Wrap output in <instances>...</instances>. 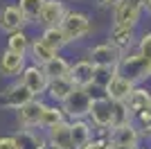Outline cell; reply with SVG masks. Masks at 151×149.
Listing matches in <instances>:
<instances>
[{
	"label": "cell",
	"instance_id": "obj_32",
	"mask_svg": "<svg viewBox=\"0 0 151 149\" xmlns=\"http://www.w3.org/2000/svg\"><path fill=\"white\" fill-rule=\"evenodd\" d=\"M97 5H99L101 9H111V12H113V7L117 5V0H97Z\"/></svg>",
	"mask_w": 151,
	"mask_h": 149
},
{
	"label": "cell",
	"instance_id": "obj_3",
	"mask_svg": "<svg viewBox=\"0 0 151 149\" xmlns=\"http://www.w3.org/2000/svg\"><path fill=\"white\" fill-rule=\"evenodd\" d=\"M113 118H115V104L106 95H95L90 104L88 122L97 131V136H108V131L113 129Z\"/></svg>",
	"mask_w": 151,
	"mask_h": 149
},
{
	"label": "cell",
	"instance_id": "obj_10",
	"mask_svg": "<svg viewBox=\"0 0 151 149\" xmlns=\"http://www.w3.org/2000/svg\"><path fill=\"white\" fill-rule=\"evenodd\" d=\"M108 140L111 145L115 147H142V131L138 129L135 122H129V124H122V127H113L108 131Z\"/></svg>",
	"mask_w": 151,
	"mask_h": 149
},
{
	"label": "cell",
	"instance_id": "obj_39",
	"mask_svg": "<svg viewBox=\"0 0 151 149\" xmlns=\"http://www.w3.org/2000/svg\"><path fill=\"white\" fill-rule=\"evenodd\" d=\"M140 149H151V147H140Z\"/></svg>",
	"mask_w": 151,
	"mask_h": 149
},
{
	"label": "cell",
	"instance_id": "obj_16",
	"mask_svg": "<svg viewBox=\"0 0 151 149\" xmlns=\"http://www.w3.org/2000/svg\"><path fill=\"white\" fill-rule=\"evenodd\" d=\"M45 138H47V145L54 149H75L72 142V127H70V120L52 127V129L45 131Z\"/></svg>",
	"mask_w": 151,
	"mask_h": 149
},
{
	"label": "cell",
	"instance_id": "obj_26",
	"mask_svg": "<svg viewBox=\"0 0 151 149\" xmlns=\"http://www.w3.org/2000/svg\"><path fill=\"white\" fill-rule=\"evenodd\" d=\"M29 45H32V36L25 30L7 36V50H9V52H16V54H25L27 56L29 54Z\"/></svg>",
	"mask_w": 151,
	"mask_h": 149
},
{
	"label": "cell",
	"instance_id": "obj_37",
	"mask_svg": "<svg viewBox=\"0 0 151 149\" xmlns=\"http://www.w3.org/2000/svg\"><path fill=\"white\" fill-rule=\"evenodd\" d=\"M106 149H117V147H115V145H108V147Z\"/></svg>",
	"mask_w": 151,
	"mask_h": 149
},
{
	"label": "cell",
	"instance_id": "obj_20",
	"mask_svg": "<svg viewBox=\"0 0 151 149\" xmlns=\"http://www.w3.org/2000/svg\"><path fill=\"white\" fill-rule=\"evenodd\" d=\"M151 104V88L147 86H135L133 88V93L129 95V99H126V106H129V113L133 115V120L138 118L140 113H145L147 108H149Z\"/></svg>",
	"mask_w": 151,
	"mask_h": 149
},
{
	"label": "cell",
	"instance_id": "obj_29",
	"mask_svg": "<svg viewBox=\"0 0 151 149\" xmlns=\"http://www.w3.org/2000/svg\"><path fill=\"white\" fill-rule=\"evenodd\" d=\"M135 50H138L145 59L151 61V32H142V34L138 36V45H135Z\"/></svg>",
	"mask_w": 151,
	"mask_h": 149
},
{
	"label": "cell",
	"instance_id": "obj_28",
	"mask_svg": "<svg viewBox=\"0 0 151 149\" xmlns=\"http://www.w3.org/2000/svg\"><path fill=\"white\" fill-rule=\"evenodd\" d=\"M133 122V115L129 113V106L126 102H117L115 104V118H113V127H122V124Z\"/></svg>",
	"mask_w": 151,
	"mask_h": 149
},
{
	"label": "cell",
	"instance_id": "obj_31",
	"mask_svg": "<svg viewBox=\"0 0 151 149\" xmlns=\"http://www.w3.org/2000/svg\"><path fill=\"white\" fill-rule=\"evenodd\" d=\"M0 149H18L14 133H9V136H0Z\"/></svg>",
	"mask_w": 151,
	"mask_h": 149
},
{
	"label": "cell",
	"instance_id": "obj_13",
	"mask_svg": "<svg viewBox=\"0 0 151 149\" xmlns=\"http://www.w3.org/2000/svg\"><path fill=\"white\" fill-rule=\"evenodd\" d=\"M70 7L65 5V0H47L41 12V18H38V27L45 30V27H59L65 18Z\"/></svg>",
	"mask_w": 151,
	"mask_h": 149
},
{
	"label": "cell",
	"instance_id": "obj_23",
	"mask_svg": "<svg viewBox=\"0 0 151 149\" xmlns=\"http://www.w3.org/2000/svg\"><path fill=\"white\" fill-rule=\"evenodd\" d=\"M70 68H72V61H68L63 54H57L54 59L43 66L45 74H47V79H63V77H70Z\"/></svg>",
	"mask_w": 151,
	"mask_h": 149
},
{
	"label": "cell",
	"instance_id": "obj_15",
	"mask_svg": "<svg viewBox=\"0 0 151 149\" xmlns=\"http://www.w3.org/2000/svg\"><path fill=\"white\" fill-rule=\"evenodd\" d=\"M27 27L23 14L16 5H5L0 9V32H5L7 36L9 34H16V32H23Z\"/></svg>",
	"mask_w": 151,
	"mask_h": 149
},
{
	"label": "cell",
	"instance_id": "obj_12",
	"mask_svg": "<svg viewBox=\"0 0 151 149\" xmlns=\"http://www.w3.org/2000/svg\"><path fill=\"white\" fill-rule=\"evenodd\" d=\"M27 56L25 54H16V52H9V50H2L0 52V77H7V79H16L23 74V70L27 68Z\"/></svg>",
	"mask_w": 151,
	"mask_h": 149
},
{
	"label": "cell",
	"instance_id": "obj_6",
	"mask_svg": "<svg viewBox=\"0 0 151 149\" xmlns=\"http://www.w3.org/2000/svg\"><path fill=\"white\" fill-rule=\"evenodd\" d=\"M122 56L124 54H122L113 43H108V41L90 45L88 52H86V59L93 63L95 68H117L120 61H122Z\"/></svg>",
	"mask_w": 151,
	"mask_h": 149
},
{
	"label": "cell",
	"instance_id": "obj_24",
	"mask_svg": "<svg viewBox=\"0 0 151 149\" xmlns=\"http://www.w3.org/2000/svg\"><path fill=\"white\" fill-rule=\"evenodd\" d=\"M45 2L47 0H16V7L20 9L27 25H38V18H41Z\"/></svg>",
	"mask_w": 151,
	"mask_h": 149
},
{
	"label": "cell",
	"instance_id": "obj_2",
	"mask_svg": "<svg viewBox=\"0 0 151 149\" xmlns=\"http://www.w3.org/2000/svg\"><path fill=\"white\" fill-rule=\"evenodd\" d=\"M59 27H61L68 45L79 43L86 36H90V32H93V18H90V14L81 12V9H68L65 18H63V23Z\"/></svg>",
	"mask_w": 151,
	"mask_h": 149
},
{
	"label": "cell",
	"instance_id": "obj_30",
	"mask_svg": "<svg viewBox=\"0 0 151 149\" xmlns=\"http://www.w3.org/2000/svg\"><path fill=\"white\" fill-rule=\"evenodd\" d=\"M108 145H111V140H108V136H95L93 140H90L88 145L83 149H106Z\"/></svg>",
	"mask_w": 151,
	"mask_h": 149
},
{
	"label": "cell",
	"instance_id": "obj_7",
	"mask_svg": "<svg viewBox=\"0 0 151 149\" xmlns=\"http://www.w3.org/2000/svg\"><path fill=\"white\" fill-rule=\"evenodd\" d=\"M45 106H47V99L34 97L29 104L18 108V111H16V122H18V127L20 129H41Z\"/></svg>",
	"mask_w": 151,
	"mask_h": 149
},
{
	"label": "cell",
	"instance_id": "obj_33",
	"mask_svg": "<svg viewBox=\"0 0 151 149\" xmlns=\"http://www.w3.org/2000/svg\"><path fill=\"white\" fill-rule=\"evenodd\" d=\"M142 136H145V140H149V142H151V124L147 127L145 131H142Z\"/></svg>",
	"mask_w": 151,
	"mask_h": 149
},
{
	"label": "cell",
	"instance_id": "obj_19",
	"mask_svg": "<svg viewBox=\"0 0 151 149\" xmlns=\"http://www.w3.org/2000/svg\"><path fill=\"white\" fill-rule=\"evenodd\" d=\"M75 84H72V79L70 77H63V79H52L50 86H47V93H45V97H47V102L50 104H59L61 106L65 99L70 97V93L75 90Z\"/></svg>",
	"mask_w": 151,
	"mask_h": 149
},
{
	"label": "cell",
	"instance_id": "obj_8",
	"mask_svg": "<svg viewBox=\"0 0 151 149\" xmlns=\"http://www.w3.org/2000/svg\"><path fill=\"white\" fill-rule=\"evenodd\" d=\"M32 99H34V95L16 79V81H12V84H7V86L2 88V93H0V106H2V108H9V111H18V108H23L25 104H29Z\"/></svg>",
	"mask_w": 151,
	"mask_h": 149
},
{
	"label": "cell",
	"instance_id": "obj_9",
	"mask_svg": "<svg viewBox=\"0 0 151 149\" xmlns=\"http://www.w3.org/2000/svg\"><path fill=\"white\" fill-rule=\"evenodd\" d=\"M18 81L34 95V97H45L47 86H50V79H47L45 70L41 68V66H34V63H29V66L23 70V74L18 77Z\"/></svg>",
	"mask_w": 151,
	"mask_h": 149
},
{
	"label": "cell",
	"instance_id": "obj_21",
	"mask_svg": "<svg viewBox=\"0 0 151 149\" xmlns=\"http://www.w3.org/2000/svg\"><path fill=\"white\" fill-rule=\"evenodd\" d=\"M70 127H72V142H75V149H83L97 136V131L93 129V124H90L88 120H75V122H70Z\"/></svg>",
	"mask_w": 151,
	"mask_h": 149
},
{
	"label": "cell",
	"instance_id": "obj_38",
	"mask_svg": "<svg viewBox=\"0 0 151 149\" xmlns=\"http://www.w3.org/2000/svg\"><path fill=\"white\" fill-rule=\"evenodd\" d=\"M45 149H54V147H50V145H47V147H45Z\"/></svg>",
	"mask_w": 151,
	"mask_h": 149
},
{
	"label": "cell",
	"instance_id": "obj_5",
	"mask_svg": "<svg viewBox=\"0 0 151 149\" xmlns=\"http://www.w3.org/2000/svg\"><path fill=\"white\" fill-rule=\"evenodd\" d=\"M145 14V0H117V5L111 12V25H124V27H133L138 30L140 20Z\"/></svg>",
	"mask_w": 151,
	"mask_h": 149
},
{
	"label": "cell",
	"instance_id": "obj_1",
	"mask_svg": "<svg viewBox=\"0 0 151 149\" xmlns=\"http://www.w3.org/2000/svg\"><path fill=\"white\" fill-rule=\"evenodd\" d=\"M117 72H120L124 79H129L131 84H135V86H145V84H149L151 61L145 59L138 50H131V52H126V54L122 56L120 66H117Z\"/></svg>",
	"mask_w": 151,
	"mask_h": 149
},
{
	"label": "cell",
	"instance_id": "obj_36",
	"mask_svg": "<svg viewBox=\"0 0 151 149\" xmlns=\"http://www.w3.org/2000/svg\"><path fill=\"white\" fill-rule=\"evenodd\" d=\"M117 149H140V147H117Z\"/></svg>",
	"mask_w": 151,
	"mask_h": 149
},
{
	"label": "cell",
	"instance_id": "obj_4",
	"mask_svg": "<svg viewBox=\"0 0 151 149\" xmlns=\"http://www.w3.org/2000/svg\"><path fill=\"white\" fill-rule=\"evenodd\" d=\"M93 97H95V93L90 88H75V90L70 93V97L61 104L65 118H68L70 122H75V120H88Z\"/></svg>",
	"mask_w": 151,
	"mask_h": 149
},
{
	"label": "cell",
	"instance_id": "obj_25",
	"mask_svg": "<svg viewBox=\"0 0 151 149\" xmlns=\"http://www.w3.org/2000/svg\"><path fill=\"white\" fill-rule=\"evenodd\" d=\"M38 36H41V41H43L50 50H54L57 54H61V50L68 45V41H65V36H63L61 27H45V30H41Z\"/></svg>",
	"mask_w": 151,
	"mask_h": 149
},
{
	"label": "cell",
	"instance_id": "obj_34",
	"mask_svg": "<svg viewBox=\"0 0 151 149\" xmlns=\"http://www.w3.org/2000/svg\"><path fill=\"white\" fill-rule=\"evenodd\" d=\"M145 14L151 16V0H145Z\"/></svg>",
	"mask_w": 151,
	"mask_h": 149
},
{
	"label": "cell",
	"instance_id": "obj_17",
	"mask_svg": "<svg viewBox=\"0 0 151 149\" xmlns=\"http://www.w3.org/2000/svg\"><path fill=\"white\" fill-rule=\"evenodd\" d=\"M133 88H135V84H131L129 79H124V77L117 72L113 79L108 81V86L104 88V95H106L113 104H117V102H126V99H129V95L133 93Z\"/></svg>",
	"mask_w": 151,
	"mask_h": 149
},
{
	"label": "cell",
	"instance_id": "obj_18",
	"mask_svg": "<svg viewBox=\"0 0 151 149\" xmlns=\"http://www.w3.org/2000/svg\"><path fill=\"white\" fill-rule=\"evenodd\" d=\"M18 149H45L47 147V138L45 131L41 129H18L14 133Z\"/></svg>",
	"mask_w": 151,
	"mask_h": 149
},
{
	"label": "cell",
	"instance_id": "obj_27",
	"mask_svg": "<svg viewBox=\"0 0 151 149\" xmlns=\"http://www.w3.org/2000/svg\"><path fill=\"white\" fill-rule=\"evenodd\" d=\"M65 113H63V108L59 104H50L47 102V106H45V113H43V122H41V131H47L52 129V127H57V124L65 122Z\"/></svg>",
	"mask_w": 151,
	"mask_h": 149
},
{
	"label": "cell",
	"instance_id": "obj_14",
	"mask_svg": "<svg viewBox=\"0 0 151 149\" xmlns=\"http://www.w3.org/2000/svg\"><path fill=\"white\" fill-rule=\"evenodd\" d=\"M95 66L81 56V59H77L72 61V68H70V79L75 84L77 88H93V81H95Z\"/></svg>",
	"mask_w": 151,
	"mask_h": 149
},
{
	"label": "cell",
	"instance_id": "obj_22",
	"mask_svg": "<svg viewBox=\"0 0 151 149\" xmlns=\"http://www.w3.org/2000/svg\"><path fill=\"white\" fill-rule=\"evenodd\" d=\"M54 56H57V52L47 48V45H45L43 41H41V36H34V38H32L29 54H27L29 63H34V66H41V68H43L45 63L50 61V59H54Z\"/></svg>",
	"mask_w": 151,
	"mask_h": 149
},
{
	"label": "cell",
	"instance_id": "obj_35",
	"mask_svg": "<svg viewBox=\"0 0 151 149\" xmlns=\"http://www.w3.org/2000/svg\"><path fill=\"white\" fill-rule=\"evenodd\" d=\"M145 113H147V115H149V118H151V104H149V108H147Z\"/></svg>",
	"mask_w": 151,
	"mask_h": 149
},
{
	"label": "cell",
	"instance_id": "obj_41",
	"mask_svg": "<svg viewBox=\"0 0 151 149\" xmlns=\"http://www.w3.org/2000/svg\"><path fill=\"white\" fill-rule=\"evenodd\" d=\"M72 2H75V0H72Z\"/></svg>",
	"mask_w": 151,
	"mask_h": 149
},
{
	"label": "cell",
	"instance_id": "obj_40",
	"mask_svg": "<svg viewBox=\"0 0 151 149\" xmlns=\"http://www.w3.org/2000/svg\"><path fill=\"white\" fill-rule=\"evenodd\" d=\"M149 84H151V74H149Z\"/></svg>",
	"mask_w": 151,
	"mask_h": 149
},
{
	"label": "cell",
	"instance_id": "obj_11",
	"mask_svg": "<svg viewBox=\"0 0 151 149\" xmlns=\"http://www.w3.org/2000/svg\"><path fill=\"white\" fill-rule=\"evenodd\" d=\"M106 41H108V43H113L122 54H126V52L135 50V45H138V30L124 27V25H111Z\"/></svg>",
	"mask_w": 151,
	"mask_h": 149
}]
</instances>
